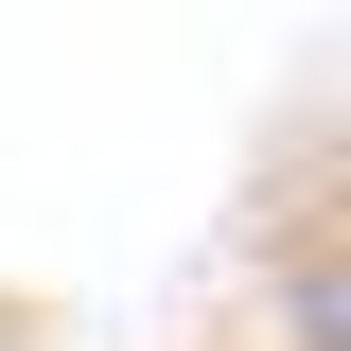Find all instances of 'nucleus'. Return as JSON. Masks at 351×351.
Returning <instances> with one entry per match:
<instances>
[{
    "label": "nucleus",
    "instance_id": "obj_1",
    "mask_svg": "<svg viewBox=\"0 0 351 351\" xmlns=\"http://www.w3.org/2000/svg\"><path fill=\"white\" fill-rule=\"evenodd\" d=\"M281 351H351V263L334 246H281Z\"/></svg>",
    "mask_w": 351,
    "mask_h": 351
}]
</instances>
